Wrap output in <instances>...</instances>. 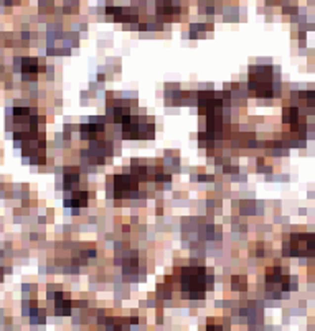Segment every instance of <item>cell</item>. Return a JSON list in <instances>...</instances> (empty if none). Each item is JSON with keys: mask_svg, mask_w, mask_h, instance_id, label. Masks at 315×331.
<instances>
[{"mask_svg": "<svg viewBox=\"0 0 315 331\" xmlns=\"http://www.w3.org/2000/svg\"><path fill=\"white\" fill-rule=\"evenodd\" d=\"M56 311L60 315L70 313V298H63V293L58 295V298H56Z\"/></svg>", "mask_w": 315, "mask_h": 331, "instance_id": "1", "label": "cell"}, {"mask_svg": "<svg viewBox=\"0 0 315 331\" xmlns=\"http://www.w3.org/2000/svg\"><path fill=\"white\" fill-rule=\"evenodd\" d=\"M299 117V114H297V109H294V107H285L284 109V122H289V124H292L295 119Z\"/></svg>", "mask_w": 315, "mask_h": 331, "instance_id": "2", "label": "cell"}, {"mask_svg": "<svg viewBox=\"0 0 315 331\" xmlns=\"http://www.w3.org/2000/svg\"><path fill=\"white\" fill-rule=\"evenodd\" d=\"M208 331H225L223 326H216V325H208Z\"/></svg>", "mask_w": 315, "mask_h": 331, "instance_id": "3", "label": "cell"}]
</instances>
